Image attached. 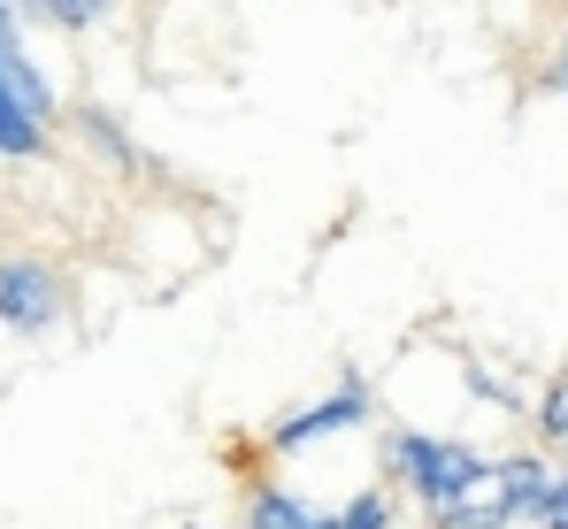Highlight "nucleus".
<instances>
[{
    "mask_svg": "<svg viewBox=\"0 0 568 529\" xmlns=\"http://www.w3.org/2000/svg\"><path fill=\"white\" fill-rule=\"evenodd\" d=\"M538 438H554L568 452V376L546 391V399H538Z\"/></svg>",
    "mask_w": 568,
    "mask_h": 529,
    "instance_id": "obj_9",
    "label": "nucleus"
},
{
    "mask_svg": "<svg viewBox=\"0 0 568 529\" xmlns=\"http://www.w3.org/2000/svg\"><path fill=\"white\" fill-rule=\"evenodd\" d=\"M62 315H70V284H62V268L39 262V254L0 262V323H8V330L39 338V330H54Z\"/></svg>",
    "mask_w": 568,
    "mask_h": 529,
    "instance_id": "obj_3",
    "label": "nucleus"
},
{
    "mask_svg": "<svg viewBox=\"0 0 568 529\" xmlns=\"http://www.w3.org/2000/svg\"><path fill=\"white\" fill-rule=\"evenodd\" d=\"M369 407H377V399H369V376H362V368H346V376H338V391H323V399L292 407L262 445H270V460H292V452L338 438V430H369Z\"/></svg>",
    "mask_w": 568,
    "mask_h": 529,
    "instance_id": "obj_2",
    "label": "nucleus"
},
{
    "mask_svg": "<svg viewBox=\"0 0 568 529\" xmlns=\"http://www.w3.org/2000/svg\"><path fill=\"white\" fill-rule=\"evenodd\" d=\"M185 529H200V522H185Z\"/></svg>",
    "mask_w": 568,
    "mask_h": 529,
    "instance_id": "obj_13",
    "label": "nucleus"
},
{
    "mask_svg": "<svg viewBox=\"0 0 568 529\" xmlns=\"http://www.w3.org/2000/svg\"><path fill=\"white\" fill-rule=\"evenodd\" d=\"M538 529H568V468H554V484L538 499Z\"/></svg>",
    "mask_w": 568,
    "mask_h": 529,
    "instance_id": "obj_10",
    "label": "nucleus"
},
{
    "mask_svg": "<svg viewBox=\"0 0 568 529\" xmlns=\"http://www.w3.org/2000/svg\"><path fill=\"white\" fill-rule=\"evenodd\" d=\"M338 529H392V499H384V491H354V499L338 507Z\"/></svg>",
    "mask_w": 568,
    "mask_h": 529,
    "instance_id": "obj_8",
    "label": "nucleus"
},
{
    "mask_svg": "<svg viewBox=\"0 0 568 529\" xmlns=\"http://www.w3.org/2000/svg\"><path fill=\"white\" fill-rule=\"evenodd\" d=\"M70 123H78V139L93 146V154L108 162V170H123V176H154V162L139 154V139H131V131H123V123H115L108 108H78Z\"/></svg>",
    "mask_w": 568,
    "mask_h": 529,
    "instance_id": "obj_5",
    "label": "nucleus"
},
{
    "mask_svg": "<svg viewBox=\"0 0 568 529\" xmlns=\"http://www.w3.org/2000/svg\"><path fill=\"white\" fill-rule=\"evenodd\" d=\"M31 154H47V123L8 92V78H0V162H31Z\"/></svg>",
    "mask_w": 568,
    "mask_h": 529,
    "instance_id": "obj_6",
    "label": "nucleus"
},
{
    "mask_svg": "<svg viewBox=\"0 0 568 529\" xmlns=\"http://www.w3.org/2000/svg\"><path fill=\"white\" fill-rule=\"evenodd\" d=\"M8 8H23V0H8Z\"/></svg>",
    "mask_w": 568,
    "mask_h": 529,
    "instance_id": "obj_12",
    "label": "nucleus"
},
{
    "mask_svg": "<svg viewBox=\"0 0 568 529\" xmlns=\"http://www.w3.org/2000/svg\"><path fill=\"white\" fill-rule=\"evenodd\" d=\"M239 522H246V529H338V515L315 507V499L292 491V484H254L246 507H239Z\"/></svg>",
    "mask_w": 568,
    "mask_h": 529,
    "instance_id": "obj_4",
    "label": "nucleus"
},
{
    "mask_svg": "<svg viewBox=\"0 0 568 529\" xmlns=\"http://www.w3.org/2000/svg\"><path fill=\"white\" fill-rule=\"evenodd\" d=\"M23 16H39L54 31H93V23L115 16V0H23Z\"/></svg>",
    "mask_w": 568,
    "mask_h": 529,
    "instance_id": "obj_7",
    "label": "nucleus"
},
{
    "mask_svg": "<svg viewBox=\"0 0 568 529\" xmlns=\"http://www.w3.org/2000/svg\"><path fill=\"white\" fill-rule=\"evenodd\" d=\"M384 476L438 522V515L469 507L476 491L491 484V460L462 438H438V430H384Z\"/></svg>",
    "mask_w": 568,
    "mask_h": 529,
    "instance_id": "obj_1",
    "label": "nucleus"
},
{
    "mask_svg": "<svg viewBox=\"0 0 568 529\" xmlns=\"http://www.w3.org/2000/svg\"><path fill=\"white\" fill-rule=\"evenodd\" d=\"M546 85L568 92V31H561V47H554V70H546Z\"/></svg>",
    "mask_w": 568,
    "mask_h": 529,
    "instance_id": "obj_11",
    "label": "nucleus"
}]
</instances>
